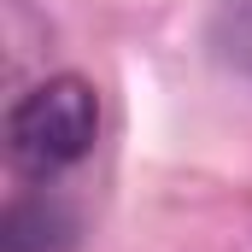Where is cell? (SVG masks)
Wrapping results in <instances>:
<instances>
[{
	"label": "cell",
	"instance_id": "obj_1",
	"mask_svg": "<svg viewBox=\"0 0 252 252\" xmlns=\"http://www.w3.org/2000/svg\"><path fill=\"white\" fill-rule=\"evenodd\" d=\"M100 135V100L82 76H47L30 94H18V106L6 112V153L24 176H53L64 164L88 158Z\"/></svg>",
	"mask_w": 252,
	"mask_h": 252
},
{
	"label": "cell",
	"instance_id": "obj_2",
	"mask_svg": "<svg viewBox=\"0 0 252 252\" xmlns=\"http://www.w3.org/2000/svg\"><path fill=\"white\" fill-rule=\"evenodd\" d=\"M64 235H70V223H64L59 205H47V199H24V205L6 211V235H0V247H6V252H59Z\"/></svg>",
	"mask_w": 252,
	"mask_h": 252
},
{
	"label": "cell",
	"instance_id": "obj_3",
	"mask_svg": "<svg viewBox=\"0 0 252 252\" xmlns=\"http://www.w3.org/2000/svg\"><path fill=\"white\" fill-rule=\"evenodd\" d=\"M217 47H223V59L235 64L241 76H252V0L223 6V18H217Z\"/></svg>",
	"mask_w": 252,
	"mask_h": 252
}]
</instances>
